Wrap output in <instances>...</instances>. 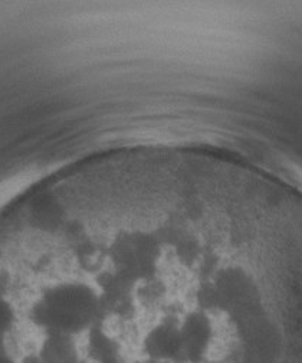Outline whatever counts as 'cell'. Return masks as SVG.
<instances>
[{"label": "cell", "instance_id": "6da1fadb", "mask_svg": "<svg viewBox=\"0 0 302 363\" xmlns=\"http://www.w3.org/2000/svg\"><path fill=\"white\" fill-rule=\"evenodd\" d=\"M40 363H79L78 340L66 336L42 335Z\"/></svg>", "mask_w": 302, "mask_h": 363}]
</instances>
